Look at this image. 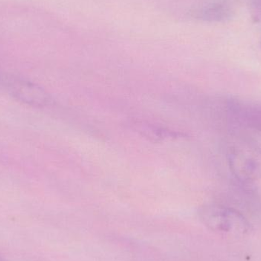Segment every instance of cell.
Segmentation results:
<instances>
[{
  "label": "cell",
  "mask_w": 261,
  "mask_h": 261,
  "mask_svg": "<svg viewBox=\"0 0 261 261\" xmlns=\"http://www.w3.org/2000/svg\"><path fill=\"white\" fill-rule=\"evenodd\" d=\"M227 160L236 179L251 184L261 179V148L250 138L234 136L228 141Z\"/></svg>",
  "instance_id": "1"
},
{
  "label": "cell",
  "mask_w": 261,
  "mask_h": 261,
  "mask_svg": "<svg viewBox=\"0 0 261 261\" xmlns=\"http://www.w3.org/2000/svg\"><path fill=\"white\" fill-rule=\"evenodd\" d=\"M6 87L17 100L32 107H45L50 102V96L41 87L23 80L6 81Z\"/></svg>",
  "instance_id": "4"
},
{
  "label": "cell",
  "mask_w": 261,
  "mask_h": 261,
  "mask_svg": "<svg viewBox=\"0 0 261 261\" xmlns=\"http://www.w3.org/2000/svg\"><path fill=\"white\" fill-rule=\"evenodd\" d=\"M233 9L228 0H210L192 12L196 19L207 22H223L232 17Z\"/></svg>",
  "instance_id": "5"
},
{
  "label": "cell",
  "mask_w": 261,
  "mask_h": 261,
  "mask_svg": "<svg viewBox=\"0 0 261 261\" xmlns=\"http://www.w3.org/2000/svg\"><path fill=\"white\" fill-rule=\"evenodd\" d=\"M199 215L203 223L213 231L239 234L250 228L249 222L240 212L222 204L204 205Z\"/></svg>",
  "instance_id": "2"
},
{
  "label": "cell",
  "mask_w": 261,
  "mask_h": 261,
  "mask_svg": "<svg viewBox=\"0 0 261 261\" xmlns=\"http://www.w3.org/2000/svg\"><path fill=\"white\" fill-rule=\"evenodd\" d=\"M0 261H6V260H4V259L2 258V257H0Z\"/></svg>",
  "instance_id": "7"
},
{
  "label": "cell",
  "mask_w": 261,
  "mask_h": 261,
  "mask_svg": "<svg viewBox=\"0 0 261 261\" xmlns=\"http://www.w3.org/2000/svg\"><path fill=\"white\" fill-rule=\"evenodd\" d=\"M225 113L228 119L239 127L261 132V104L239 98L225 101Z\"/></svg>",
  "instance_id": "3"
},
{
  "label": "cell",
  "mask_w": 261,
  "mask_h": 261,
  "mask_svg": "<svg viewBox=\"0 0 261 261\" xmlns=\"http://www.w3.org/2000/svg\"><path fill=\"white\" fill-rule=\"evenodd\" d=\"M249 9L253 21L261 23V0H249Z\"/></svg>",
  "instance_id": "6"
}]
</instances>
